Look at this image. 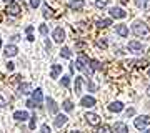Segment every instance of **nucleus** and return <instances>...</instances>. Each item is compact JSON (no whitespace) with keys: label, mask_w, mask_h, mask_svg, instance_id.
Wrapping results in <instances>:
<instances>
[{"label":"nucleus","mask_w":150,"mask_h":133,"mask_svg":"<svg viewBox=\"0 0 150 133\" xmlns=\"http://www.w3.org/2000/svg\"><path fill=\"white\" fill-rule=\"evenodd\" d=\"M132 30H134V33L137 35V37L140 38H149L150 37V30H149V27L145 25L144 22H134V25H132Z\"/></svg>","instance_id":"f257e3e1"},{"label":"nucleus","mask_w":150,"mask_h":133,"mask_svg":"<svg viewBox=\"0 0 150 133\" xmlns=\"http://www.w3.org/2000/svg\"><path fill=\"white\" fill-rule=\"evenodd\" d=\"M87 65H88V58H87V55L80 53V55H79V58H77V62H75V67H77L79 70H83V72L90 77L92 72H90V68H87Z\"/></svg>","instance_id":"f03ea898"},{"label":"nucleus","mask_w":150,"mask_h":133,"mask_svg":"<svg viewBox=\"0 0 150 133\" xmlns=\"http://www.w3.org/2000/svg\"><path fill=\"white\" fill-rule=\"evenodd\" d=\"M134 125H135V128H139V130H145V128L150 125V117H147V115H142V117L135 118Z\"/></svg>","instance_id":"7ed1b4c3"},{"label":"nucleus","mask_w":150,"mask_h":133,"mask_svg":"<svg viewBox=\"0 0 150 133\" xmlns=\"http://www.w3.org/2000/svg\"><path fill=\"white\" fill-rule=\"evenodd\" d=\"M7 13L8 15H12V17H17V15H20V12H22V8H20V5L17 4V2H10L8 5H7Z\"/></svg>","instance_id":"20e7f679"},{"label":"nucleus","mask_w":150,"mask_h":133,"mask_svg":"<svg viewBox=\"0 0 150 133\" xmlns=\"http://www.w3.org/2000/svg\"><path fill=\"white\" fill-rule=\"evenodd\" d=\"M52 37H54V40L57 43H62L65 40V32H64V28H62V27H57V28H55L54 30V35H52Z\"/></svg>","instance_id":"39448f33"},{"label":"nucleus","mask_w":150,"mask_h":133,"mask_svg":"<svg viewBox=\"0 0 150 133\" xmlns=\"http://www.w3.org/2000/svg\"><path fill=\"white\" fill-rule=\"evenodd\" d=\"M85 120L88 122V125H92V127L100 125V117H98L97 113H87V115H85Z\"/></svg>","instance_id":"423d86ee"},{"label":"nucleus","mask_w":150,"mask_h":133,"mask_svg":"<svg viewBox=\"0 0 150 133\" xmlns=\"http://www.w3.org/2000/svg\"><path fill=\"white\" fill-rule=\"evenodd\" d=\"M110 15H112L113 18H125V17H127V12L123 10V8L113 7V8H110Z\"/></svg>","instance_id":"0eeeda50"},{"label":"nucleus","mask_w":150,"mask_h":133,"mask_svg":"<svg viewBox=\"0 0 150 133\" xmlns=\"http://www.w3.org/2000/svg\"><path fill=\"white\" fill-rule=\"evenodd\" d=\"M74 32L80 33V35H85V33H88V25H85V23H75L74 25Z\"/></svg>","instance_id":"6e6552de"},{"label":"nucleus","mask_w":150,"mask_h":133,"mask_svg":"<svg viewBox=\"0 0 150 133\" xmlns=\"http://www.w3.org/2000/svg\"><path fill=\"white\" fill-rule=\"evenodd\" d=\"M42 98H43L42 90H40V88H37V90L33 91V96H32V100H33V103H35V106H42Z\"/></svg>","instance_id":"1a4fd4ad"},{"label":"nucleus","mask_w":150,"mask_h":133,"mask_svg":"<svg viewBox=\"0 0 150 133\" xmlns=\"http://www.w3.org/2000/svg\"><path fill=\"white\" fill-rule=\"evenodd\" d=\"M80 105L85 106V108H90V106L95 105V98H93V96H83L80 100Z\"/></svg>","instance_id":"9d476101"},{"label":"nucleus","mask_w":150,"mask_h":133,"mask_svg":"<svg viewBox=\"0 0 150 133\" xmlns=\"http://www.w3.org/2000/svg\"><path fill=\"white\" fill-rule=\"evenodd\" d=\"M13 118H15L17 122H25V120L30 118V115H28L27 112H23V110H22V112H15V113H13Z\"/></svg>","instance_id":"9b49d317"},{"label":"nucleus","mask_w":150,"mask_h":133,"mask_svg":"<svg viewBox=\"0 0 150 133\" xmlns=\"http://www.w3.org/2000/svg\"><path fill=\"white\" fill-rule=\"evenodd\" d=\"M108 110H110V112H115V113L122 112V110H123V103H122V101H113V103L108 105Z\"/></svg>","instance_id":"f8f14e48"},{"label":"nucleus","mask_w":150,"mask_h":133,"mask_svg":"<svg viewBox=\"0 0 150 133\" xmlns=\"http://www.w3.org/2000/svg\"><path fill=\"white\" fill-rule=\"evenodd\" d=\"M83 5H85V2H83V0H72L69 7L72 8V10H82Z\"/></svg>","instance_id":"ddd939ff"},{"label":"nucleus","mask_w":150,"mask_h":133,"mask_svg":"<svg viewBox=\"0 0 150 133\" xmlns=\"http://www.w3.org/2000/svg\"><path fill=\"white\" fill-rule=\"evenodd\" d=\"M18 91H20L22 95H28V93H32V85L30 83H20V87H18Z\"/></svg>","instance_id":"4468645a"},{"label":"nucleus","mask_w":150,"mask_h":133,"mask_svg":"<svg viewBox=\"0 0 150 133\" xmlns=\"http://www.w3.org/2000/svg\"><path fill=\"white\" fill-rule=\"evenodd\" d=\"M115 32H117L120 37H127V35H129V28H127V25L120 23V25L115 27Z\"/></svg>","instance_id":"2eb2a0df"},{"label":"nucleus","mask_w":150,"mask_h":133,"mask_svg":"<svg viewBox=\"0 0 150 133\" xmlns=\"http://www.w3.org/2000/svg\"><path fill=\"white\" fill-rule=\"evenodd\" d=\"M112 132H118V133H127L129 132V128H127V125L125 123H115L112 127Z\"/></svg>","instance_id":"dca6fc26"},{"label":"nucleus","mask_w":150,"mask_h":133,"mask_svg":"<svg viewBox=\"0 0 150 133\" xmlns=\"http://www.w3.org/2000/svg\"><path fill=\"white\" fill-rule=\"evenodd\" d=\"M47 105H48V112L50 113H57L59 112V106H57V103L54 101V98H47Z\"/></svg>","instance_id":"f3484780"},{"label":"nucleus","mask_w":150,"mask_h":133,"mask_svg":"<svg viewBox=\"0 0 150 133\" xmlns=\"http://www.w3.org/2000/svg\"><path fill=\"white\" fill-rule=\"evenodd\" d=\"M17 53H18V48L15 45H7L5 47V55L7 57H15Z\"/></svg>","instance_id":"a211bd4d"},{"label":"nucleus","mask_w":150,"mask_h":133,"mask_svg":"<svg viewBox=\"0 0 150 133\" xmlns=\"http://www.w3.org/2000/svg\"><path fill=\"white\" fill-rule=\"evenodd\" d=\"M135 4L142 10H147V12L150 10V0H135Z\"/></svg>","instance_id":"6ab92c4d"},{"label":"nucleus","mask_w":150,"mask_h":133,"mask_svg":"<svg viewBox=\"0 0 150 133\" xmlns=\"http://www.w3.org/2000/svg\"><path fill=\"white\" fill-rule=\"evenodd\" d=\"M60 73H62V65H52V68H50V77H52V78H57Z\"/></svg>","instance_id":"aec40b11"},{"label":"nucleus","mask_w":150,"mask_h":133,"mask_svg":"<svg viewBox=\"0 0 150 133\" xmlns=\"http://www.w3.org/2000/svg\"><path fill=\"white\" fill-rule=\"evenodd\" d=\"M129 50H130V52L139 53V52H142L144 48H142V43H139V42H130V43H129Z\"/></svg>","instance_id":"412c9836"},{"label":"nucleus","mask_w":150,"mask_h":133,"mask_svg":"<svg viewBox=\"0 0 150 133\" xmlns=\"http://www.w3.org/2000/svg\"><path fill=\"white\" fill-rule=\"evenodd\" d=\"M65 123H67V117H65V115H57V118H55V127L62 128Z\"/></svg>","instance_id":"4be33fe9"},{"label":"nucleus","mask_w":150,"mask_h":133,"mask_svg":"<svg viewBox=\"0 0 150 133\" xmlns=\"http://www.w3.org/2000/svg\"><path fill=\"white\" fill-rule=\"evenodd\" d=\"M82 85H83V80H82L80 77H77V78H75V93H77V95L82 93Z\"/></svg>","instance_id":"5701e85b"},{"label":"nucleus","mask_w":150,"mask_h":133,"mask_svg":"<svg viewBox=\"0 0 150 133\" xmlns=\"http://www.w3.org/2000/svg\"><path fill=\"white\" fill-rule=\"evenodd\" d=\"M112 25V22L108 20V18H103V20H97V27H100V28H105V27Z\"/></svg>","instance_id":"b1692460"},{"label":"nucleus","mask_w":150,"mask_h":133,"mask_svg":"<svg viewBox=\"0 0 150 133\" xmlns=\"http://www.w3.org/2000/svg\"><path fill=\"white\" fill-rule=\"evenodd\" d=\"M60 55H62V57H65V58H70V57H72V52H70V48L64 47L62 50H60Z\"/></svg>","instance_id":"393cba45"},{"label":"nucleus","mask_w":150,"mask_h":133,"mask_svg":"<svg viewBox=\"0 0 150 133\" xmlns=\"http://www.w3.org/2000/svg\"><path fill=\"white\" fill-rule=\"evenodd\" d=\"M43 17H45V18L54 17V10H52V8H48V7H43Z\"/></svg>","instance_id":"a878e982"},{"label":"nucleus","mask_w":150,"mask_h":133,"mask_svg":"<svg viewBox=\"0 0 150 133\" xmlns=\"http://www.w3.org/2000/svg\"><path fill=\"white\" fill-rule=\"evenodd\" d=\"M147 65H149L147 60H137V62H135V67H137V68H145Z\"/></svg>","instance_id":"bb28decb"},{"label":"nucleus","mask_w":150,"mask_h":133,"mask_svg":"<svg viewBox=\"0 0 150 133\" xmlns=\"http://www.w3.org/2000/svg\"><path fill=\"white\" fill-rule=\"evenodd\" d=\"M64 108L67 110V112H72V110H74V103H72L70 100H65L64 101Z\"/></svg>","instance_id":"cd10ccee"},{"label":"nucleus","mask_w":150,"mask_h":133,"mask_svg":"<svg viewBox=\"0 0 150 133\" xmlns=\"http://www.w3.org/2000/svg\"><path fill=\"white\" fill-rule=\"evenodd\" d=\"M90 65H92V70H102V65L97 60H90Z\"/></svg>","instance_id":"c85d7f7f"},{"label":"nucleus","mask_w":150,"mask_h":133,"mask_svg":"<svg viewBox=\"0 0 150 133\" xmlns=\"http://www.w3.org/2000/svg\"><path fill=\"white\" fill-rule=\"evenodd\" d=\"M108 2H110V0H97V7H98V8H103V7L108 5Z\"/></svg>","instance_id":"c756f323"},{"label":"nucleus","mask_w":150,"mask_h":133,"mask_svg":"<svg viewBox=\"0 0 150 133\" xmlns=\"http://www.w3.org/2000/svg\"><path fill=\"white\" fill-rule=\"evenodd\" d=\"M98 132H103V133H110L112 132V127L110 125H103V127H100V130Z\"/></svg>","instance_id":"7c9ffc66"},{"label":"nucleus","mask_w":150,"mask_h":133,"mask_svg":"<svg viewBox=\"0 0 150 133\" xmlns=\"http://www.w3.org/2000/svg\"><path fill=\"white\" fill-rule=\"evenodd\" d=\"M28 4H30L32 8H37V7L40 5V0H28Z\"/></svg>","instance_id":"2f4dec72"},{"label":"nucleus","mask_w":150,"mask_h":133,"mask_svg":"<svg viewBox=\"0 0 150 133\" xmlns=\"http://www.w3.org/2000/svg\"><path fill=\"white\" fill-rule=\"evenodd\" d=\"M62 85L69 87L70 85V77H62Z\"/></svg>","instance_id":"473e14b6"},{"label":"nucleus","mask_w":150,"mask_h":133,"mask_svg":"<svg viewBox=\"0 0 150 133\" xmlns=\"http://www.w3.org/2000/svg\"><path fill=\"white\" fill-rule=\"evenodd\" d=\"M38 30H40V33H42V35H47V33H48L47 25H40V28H38Z\"/></svg>","instance_id":"72a5a7b5"},{"label":"nucleus","mask_w":150,"mask_h":133,"mask_svg":"<svg viewBox=\"0 0 150 133\" xmlns=\"http://www.w3.org/2000/svg\"><path fill=\"white\" fill-rule=\"evenodd\" d=\"M97 45L100 48H107V42H105V40H97Z\"/></svg>","instance_id":"f704fd0d"},{"label":"nucleus","mask_w":150,"mask_h":133,"mask_svg":"<svg viewBox=\"0 0 150 133\" xmlns=\"http://www.w3.org/2000/svg\"><path fill=\"white\" fill-rule=\"evenodd\" d=\"M32 118V120H30V130H33V128H35V122H37V118L35 117H30Z\"/></svg>","instance_id":"c9c22d12"},{"label":"nucleus","mask_w":150,"mask_h":133,"mask_svg":"<svg viewBox=\"0 0 150 133\" xmlns=\"http://www.w3.org/2000/svg\"><path fill=\"white\" fill-rule=\"evenodd\" d=\"M27 106H28V108H35V103H33V100H28V101H27Z\"/></svg>","instance_id":"e433bc0d"},{"label":"nucleus","mask_w":150,"mask_h":133,"mask_svg":"<svg viewBox=\"0 0 150 133\" xmlns=\"http://www.w3.org/2000/svg\"><path fill=\"white\" fill-rule=\"evenodd\" d=\"M134 113H135V110H134V108H129V110H127V117H132Z\"/></svg>","instance_id":"4c0bfd02"},{"label":"nucleus","mask_w":150,"mask_h":133,"mask_svg":"<svg viewBox=\"0 0 150 133\" xmlns=\"http://www.w3.org/2000/svg\"><path fill=\"white\" fill-rule=\"evenodd\" d=\"M7 68H8V70H13V68H15V63L8 62V63H7Z\"/></svg>","instance_id":"58836bf2"},{"label":"nucleus","mask_w":150,"mask_h":133,"mask_svg":"<svg viewBox=\"0 0 150 133\" xmlns=\"http://www.w3.org/2000/svg\"><path fill=\"white\" fill-rule=\"evenodd\" d=\"M7 105V101L4 100V98H2V96H0V108H4V106Z\"/></svg>","instance_id":"ea45409f"},{"label":"nucleus","mask_w":150,"mask_h":133,"mask_svg":"<svg viewBox=\"0 0 150 133\" xmlns=\"http://www.w3.org/2000/svg\"><path fill=\"white\" fill-rule=\"evenodd\" d=\"M42 132L43 133H48V132H50V128H48L47 125H42Z\"/></svg>","instance_id":"a19ab883"},{"label":"nucleus","mask_w":150,"mask_h":133,"mask_svg":"<svg viewBox=\"0 0 150 133\" xmlns=\"http://www.w3.org/2000/svg\"><path fill=\"white\" fill-rule=\"evenodd\" d=\"M32 30H33V27L28 25V27H27V33H32Z\"/></svg>","instance_id":"79ce46f5"},{"label":"nucleus","mask_w":150,"mask_h":133,"mask_svg":"<svg viewBox=\"0 0 150 133\" xmlns=\"http://www.w3.org/2000/svg\"><path fill=\"white\" fill-rule=\"evenodd\" d=\"M27 38H28V42H33V40H35V38L32 37V33H28V37H27Z\"/></svg>","instance_id":"37998d69"},{"label":"nucleus","mask_w":150,"mask_h":133,"mask_svg":"<svg viewBox=\"0 0 150 133\" xmlns=\"http://www.w3.org/2000/svg\"><path fill=\"white\" fill-rule=\"evenodd\" d=\"M120 2H122V4H129V0H120Z\"/></svg>","instance_id":"c03bdc74"},{"label":"nucleus","mask_w":150,"mask_h":133,"mask_svg":"<svg viewBox=\"0 0 150 133\" xmlns=\"http://www.w3.org/2000/svg\"><path fill=\"white\" fill-rule=\"evenodd\" d=\"M147 95L150 96V87H149V88H147Z\"/></svg>","instance_id":"a18cd8bd"},{"label":"nucleus","mask_w":150,"mask_h":133,"mask_svg":"<svg viewBox=\"0 0 150 133\" xmlns=\"http://www.w3.org/2000/svg\"><path fill=\"white\" fill-rule=\"evenodd\" d=\"M0 48H2V38H0Z\"/></svg>","instance_id":"49530a36"},{"label":"nucleus","mask_w":150,"mask_h":133,"mask_svg":"<svg viewBox=\"0 0 150 133\" xmlns=\"http://www.w3.org/2000/svg\"><path fill=\"white\" fill-rule=\"evenodd\" d=\"M149 77H150V70H149Z\"/></svg>","instance_id":"de8ad7c7"}]
</instances>
